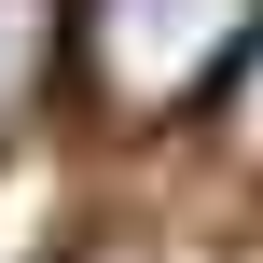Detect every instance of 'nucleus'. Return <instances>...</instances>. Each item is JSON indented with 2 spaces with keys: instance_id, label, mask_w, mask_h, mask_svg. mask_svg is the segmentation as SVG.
Listing matches in <instances>:
<instances>
[{
  "instance_id": "f257e3e1",
  "label": "nucleus",
  "mask_w": 263,
  "mask_h": 263,
  "mask_svg": "<svg viewBox=\"0 0 263 263\" xmlns=\"http://www.w3.org/2000/svg\"><path fill=\"white\" fill-rule=\"evenodd\" d=\"M55 42L97 125H180L236 83V55L263 42V0H55Z\"/></svg>"
},
{
  "instance_id": "7ed1b4c3",
  "label": "nucleus",
  "mask_w": 263,
  "mask_h": 263,
  "mask_svg": "<svg viewBox=\"0 0 263 263\" xmlns=\"http://www.w3.org/2000/svg\"><path fill=\"white\" fill-rule=\"evenodd\" d=\"M236 83H250V97H236V125H250V153H263V42L236 55Z\"/></svg>"
},
{
  "instance_id": "f03ea898",
  "label": "nucleus",
  "mask_w": 263,
  "mask_h": 263,
  "mask_svg": "<svg viewBox=\"0 0 263 263\" xmlns=\"http://www.w3.org/2000/svg\"><path fill=\"white\" fill-rule=\"evenodd\" d=\"M42 83H55V0H0V139L42 111Z\"/></svg>"
}]
</instances>
